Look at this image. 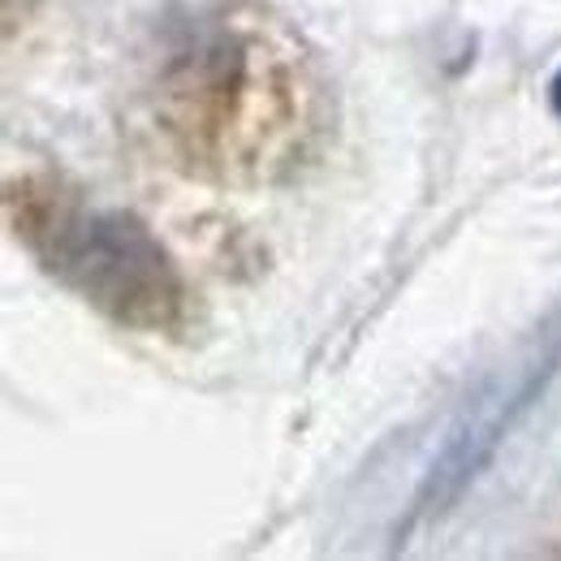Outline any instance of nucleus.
Here are the masks:
<instances>
[{"mask_svg": "<svg viewBox=\"0 0 561 561\" xmlns=\"http://www.w3.org/2000/svg\"><path fill=\"white\" fill-rule=\"evenodd\" d=\"M44 260L113 320L160 333L182 307V285L139 220L122 211H44Z\"/></svg>", "mask_w": 561, "mask_h": 561, "instance_id": "obj_1", "label": "nucleus"}, {"mask_svg": "<svg viewBox=\"0 0 561 561\" xmlns=\"http://www.w3.org/2000/svg\"><path fill=\"white\" fill-rule=\"evenodd\" d=\"M553 108L561 113V70H558V78H553Z\"/></svg>", "mask_w": 561, "mask_h": 561, "instance_id": "obj_2", "label": "nucleus"}]
</instances>
